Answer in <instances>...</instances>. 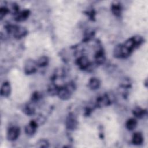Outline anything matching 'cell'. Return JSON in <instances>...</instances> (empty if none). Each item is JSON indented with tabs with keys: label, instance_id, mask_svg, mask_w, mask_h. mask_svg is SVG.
<instances>
[{
	"label": "cell",
	"instance_id": "7a4b0ae2",
	"mask_svg": "<svg viewBox=\"0 0 148 148\" xmlns=\"http://www.w3.org/2000/svg\"><path fill=\"white\" fill-rule=\"evenodd\" d=\"M143 42V38L139 35L134 36L125 41L123 45L131 53L134 49L138 47Z\"/></svg>",
	"mask_w": 148,
	"mask_h": 148
},
{
	"label": "cell",
	"instance_id": "3957f363",
	"mask_svg": "<svg viewBox=\"0 0 148 148\" xmlns=\"http://www.w3.org/2000/svg\"><path fill=\"white\" fill-rule=\"evenodd\" d=\"M131 52L129 51L123 44L116 45L113 49V56L116 58H125L130 56Z\"/></svg>",
	"mask_w": 148,
	"mask_h": 148
},
{
	"label": "cell",
	"instance_id": "2e32d148",
	"mask_svg": "<svg viewBox=\"0 0 148 148\" xmlns=\"http://www.w3.org/2000/svg\"><path fill=\"white\" fill-rule=\"evenodd\" d=\"M101 86L100 80L95 77L90 78L88 82V86L91 90H96L99 88Z\"/></svg>",
	"mask_w": 148,
	"mask_h": 148
},
{
	"label": "cell",
	"instance_id": "7c38bea8",
	"mask_svg": "<svg viewBox=\"0 0 148 148\" xmlns=\"http://www.w3.org/2000/svg\"><path fill=\"white\" fill-rule=\"evenodd\" d=\"M27 32H28L27 29L25 27L17 25L13 35L14 38H16V39H20L24 38V36H25L27 34Z\"/></svg>",
	"mask_w": 148,
	"mask_h": 148
},
{
	"label": "cell",
	"instance_id": "6da1fadb",
	"mask_svg": "<svg viewBox=\"0 0 148 148\" xmlns=\"http://www.w3.org/2000/svg\"><path fill=\"white\" fill-rule=\"evenodd\" d=\"M76 88V86L74 82H68L65 86L60 87L57 96L61 99L66 101L71 98L72 94L75 91Z\"/></svg>",
	"mask_w": 148,
	"mask_h": 148
},
{
	"label": "cell",
	"instance_id": "ffe728a7",
	"mask_svg": "<svg viewBox=\"0 0 148 148\" xmlns=\"http://www.w3.org/2000/svg\"><path fill=\"white\" fill-rule=\"evenodd\" d=\"M125 126L127 130L132 131L137 126V120L134 118H130L126 121Z\"/></svg>",
	"mask_w": 148,
	"mask_h": 148
},
{
	"label": "cell",
	"instance_id": "603a6c76",
	"mask_svg": "<svg viewBox=\"0 0 148 148\" xmlns=\"http://www.w3.org/2000/svg\"><path fill=\"white\" fill-rule=\"evenodd\" d=\"M36 61L38 67L43 68V67L46 66L49 64V59L48 57L43 56H41L40 57H39Z\"/></svg>",
	"mask_w": 148,
	"mask_h": 148
},
{
	"label": "cell",
	"instance_id": "8fae6325",
	"mask_svg": "<svg viewBox=\"0 0 148 148\" xmlns=\"http://www.w3.org/2000/svg\"><path fill=\"white\" fill-rule=\"evenodd\" d=\"M11 93V86L9 82H4L1 88V95L4 98L10 96Z\"/></svg>",
	"mask_w": 148,
	"mask_h": 148
},
{
	"label": "cell",
	"instance_id": "5b68a950",
	"mask_svg": "<svg viewBox=\"0 0 148 148\" xmlns=\"http://www.w3.org/2000/svg\"><path fill=\"white\" fill-rule=\"evenodd\" d=\"M36 61L33 59H28L24 63V72L26 75H32L36 72L37 71Z\"/></svg>",
	"mask_w": 148,
	"mask_h": 148
},
{
	"label": "cell",
	"instance_id": "277c9868",
	"mask_svg": "<svg viewBox=\"0 0 148 148\" xmlns=\"http://www.w3.org/2000/svg\"><path fill=\"white\" fill-rule=\"evenodd\" d=\"M112 97V95L108 94H104L98 96L96 99L95 106L98 108H103L111 105L113 100Z\"/></svg>",
	"mask_w": 148,
	"mask_h": 148
},
{
	"label": "cell",
	"instance_id": "484cf974",
	"mask_svg": "<svg viewBox=\"0 0 148 148\" xmlns=\"http://www.w3.org/2000/svg\"><path fill=\"white\" fill-rule=\"evenodd\" d=\"M9 10L7 6H2L0 8V19L2 20L3 18L8 13Z\"/></svg>",
	"mask_w": 148,
	"mask_h": 148
},
{
	"label": "cell",
	"instance_id": "ba28073f",
	"mask_svg": "<svg viewBox=\"0 0 148 148\" xmlns=\"http://www.w3.org/2000/svg\"><path fill=\"white\" fill-rule=\"evenodd\" d=\"M20 130L17 126L10 127L7 131L6 138L9 141L16 140L20 135Z\"/></svg>",
	"mask_w": 148,
	"mask_h": 148
},
{
	"label": "cell",
	"instance_id": "4fadbf2b",
	"mask_svg": "<svg viewBox=\"0 0 148 148\" xmlns=\"http://www.w3.org/2000/svg\"><path fill=\"white\" fill-rule=\"evenodd\" d=\"M30 11L28 9H24L15 16L14 20L17 22H22L25 21L30 15Z\"/></svg>",
	"mask_w": 148,
	"mask_h": 148
},
{
	"label": "cell",
	"instance_id": "52a82bcc",
	"mask_svg": "<svg viewBox=\"0 0 148 148\" xmlns=\"http://www.w3.org/2000/svg\"><path fill=\"white\" fill-rule=\"evenodd\" d=\"M76 64L78 67L82 70H88L92 66V64L90 62L89 59L85 56L79 57L76 61Z\"/></svg>",
	"mask_w": 148,
	"mask_h": 148
},
{
	"label": "cell",
	"instance_id": "d4e9b609",
	"mask_svg": "<svg viewBox=\"0 0 148 148\" xmlns=\"http://www.w3.org/2000/svg\"><path fill=\"white\" fill-rule=\"evenodd\" d=\"M40 98H41V95L40 92L38 91H35L32 94V95L31 97V101L32 103H35L39 101Z\"/></svg>",
	"mask_w": 148,
	"mask_h": 148
},
{
	"label": "cell",
	"instance_id": "30bf717a",
	"mask_svg": "<svg viewBox=\"0 0 148 148\" xmlns=\"http://www.w3.org/2000/svg\"><path fill=\"white\" fill-rule=\"evenodd\" d=\"M38 125V124L34 120H32L25 127V134L29 136H32L36 132Z\"/></svg>",
	"mask_w": 148,
	"mask_h": 148
},
{
	"label": "cell",
	"instance_id": "e0dca14e",
	"mask_svg": "<svg viewBox=\"0 0 148 148\" xmlns=\"http://www.w3.org/2000/svg\"><path fill=\"white\" fill-rule=\"evenodd\" d=\"M132 114L136 118L142 119L146 115L147 112L146 110L143 109L139 106H136L132 110Z\"/></svg>",
	"mask_w": 148,
	"mask_h": 148
},
{
	"label": "cell",
	"instance_id": "5bb4252c",
	"mask_svg": "<svg viewBox=\"0 0 148 148\" xmlns=\"http://www.w3.org/2000/svg\"><path fill=\"white\" fill-rule=\"evenodd\" d=\"M22 111L27 116H31L34 115L35 113V108L34 107V105H33V103L31 102L25 104L23 106Z\"/></svg>",
	"mask_w": 148,
	"mask_h": 148
},
{
	"label": "cell",
	"instance_id": "ac0fdd59",
	"mask_svg": "<svg viewBox=\"0 0 148 148\" xmlns=\"http://www.w3.org/2000/svg\"><path fill=\"white\" fill-rule=\"evenodd\" d=\"M143 142V137L140 132H136L133 134L132 136V143L135 145H140Z\"/></svg>",
	"mask_w": 148,
	"mask_h": 148
},
{
	"label": "cell",
	"instance_id": "7402d4cb",
	"mask_svg": "<svg viewBox=\"0 0 148 148\" xmlns=\"http://www.w3.org/2000/svg\"><path fill=\"white\" fill-rule=\"evenodd\" d=\"M94 36H95V31L91 28L87 29L84 31L83 41H84V42H88L90 40H91Z\"/></svg>",
	"mask_w": 148,
	"mask_h": 148
},
{
	"label": "cell",
	"instance_id": "cb8c5ba5",
	"mask_svg": "<svg viewBox=\"0 0 148 148\" xmlns=\"http://www.w3.org/2000/svg\"><path fill=\"white\" fill-rule=\"evenodd\" d=\"M36 146L40 148H46L49 146V143L46 139H40L36 142Z\"/></svg>",
	"mask_w": 148,
	"mask_h": 148
},
{
	"label": "cell",
	"instance_id": "8992f818",
	"mask_svg": "<svg viewBox=\"0 0 148 148\" xmlns=\"http://www.w3.org/2000/svg\"><path fill=\"white\" fill-rule=\"evenodd\" d=\"M77 125H78V121L76 116L72 113H69L65 120L66 128L68 130L73 131L76 129Z\"/></svg>",
	"mask_w": 148,
	"mask_h": 148
},
{
	"label": "cell",
	"instance_id": "9a60e30c",
	"mask_svg": "<svg viewBox=\"0 0 148 148\" xmlns=\"http://www.w3.org/2000/svg\"><path fill=\"white\" fill-rule=\"evenodd\" d=\"M110 9L113 14L116 17H119L121 14L122 8L119 2H113L110 6Z\"/></svg>",
	"mask_w": 148,
	"mask_h": 148
},
{
	"label": "cell",
	"instance_id": "d6986e66",
	"mask_svg": "<svg viewBox=\"0 0 148 148\" xmlns=\"http://www.w3.org/2000/svg\"><path fill=\"white\" fill-rule=\"evenodd\" d=\"M60 86L57 85L54 83H50L47 87V93L49 94V95L50 96H55L57 95Z\"/></svg>",
	"mask_w": 148,
	"mask_h": 148
},
{
	"label": "cell",
	"instance_id": "44dd1931",
	"mask_svg": "<svg viewBox=\"0 0 148 148\" xmlns=\"http://www.w3.org/2000/svg\"><path fill=\"white\" fill-rule=\"evenodd\" d=\"M7 8L9 10V12L14 16L20 12L19 11V9H20L19 6L17 3H16L15 2L9 3V4L7 6Z\"/></svg>",
	"mask_w": 148,
	"mask_h": 148
},
{
	"label": "cell",
	"instance_id": "9c48e42d",
	"mask_svg": "<svg viewBox=\"0 0 148 148\" xmlns=\"http://www.w3.org/2000/svg\"><path fill=\"white\" fill-rule=\"evenodd\" d=\"M95 63L97 65L103 64L106 61V56L105 51L102 47L98 46L97 49L95 50L94 56Z\"/></svg>",
	"mask_w": 148,
	"mask_h": 148
}]
</instances>
